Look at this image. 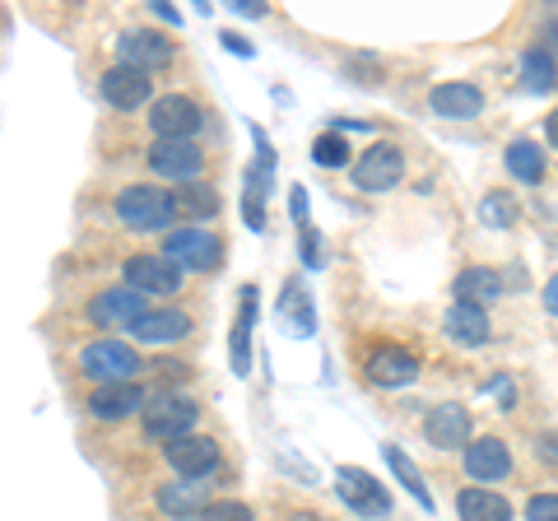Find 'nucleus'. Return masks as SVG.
Instances as JSON below:
<instances>
[{"label": "nucleus", "instance_id": "nucleus-32", "mask_svg": "<svg viewBox=\"0 0 558 521\" xmlns=\"http://www.w3.org/2000/svg\"><path fill=\"white\" fill-rule=\"evenodd\" d=\"M289 307H293V331H299V336H312V307H307V299H303V289H299V284L289 289Z\"/></svg>", "mask_w": 558, "mask_h": 521}, {"label": "nucleus", "instance_id": "nucleus-11", "mask_svg": "<svg viewBox=\"0 0 558 521\" xmlns=\"http://www.w3.org/2000/svg\"><path fill=\"white\" fill-rule=\"evenodd\" d=\"M461 461H465V475L470 480H484V484L512 475V451H508V443H502V438H475V443H465Z\"/></svg>", "mask_w": 558, "mask_h": 521}, {"label": "nucleus", "instance_id": "nucleus-33", "mask_svg": "<svg viewBox=\"0 0 558 521\" xmlns=\"http://www.w3.org/2000/svg\"><path fill=\"white\" fill-rule=\"evenodd\" d=\"M526 521H558V494H535L526 502Z\"/></svg>", "mask_w": 558, "mask_h": 521}, {"label": "nucleus", "instance_id": "nucleus-37", "mask_svg": "<svg viewBox=\"0 0 558 521\" xmlns=\"http://www.w3.org/2000/svg\"><path fill=\"white\" fill-rule=\"evenodd\" d=\"M233 10H238V14H266V5H260V0H238Z\"/></svg>", "mask_w": 558, "mask_h": 521}, {"label": "nucleus", "instance_id": "nucleus-36", "mask_svg": "<svg viewBox=\"0 0 558 521\" xmlns=\"http://www.w3.org/2000/svg\"><path fill=\"white\" fill-rule=\"evenodd\" d=\"M293 219H307V196H303V186H293Z\"/></svg>", "mask_w": 558, "mask_h": 521}, {"label": "nucleus", "instance_id": "nucleus-18", "mask_svg": "<svg viewBox=\"0 0 558 521\" xmlns=\"http://www.w3.org/2000/svg\"><path fill=\"white\" fill-rule=\"evenodd\" d=\"M102 98H108L117 112H135L140 102H149V75L131 71V65H112V71L102 75Z\"/></svg>", "mask_w": 558, "mask_h": 521}, {"label": "nucleus", "instance_id": "nucleus-5", "mask_svg": "<svg viewBox=\"0 0 558 521\" xmlns=\"http://www.w3.org/2000/svg\"><path fill=\"white\" fill-rule=\"evenodd\" d=\"M196 414V401H186V396H159V401L145 405V433L154 443H178L191 433Z\"/></svg>", "mask_w": 558, "mask_h": 521}, {"label": "nucleus", "instance_id": "nucleus-8", "mask_svg": "<svg viewBox=\"0 0 558 521\" xmlns=\"http://www.w3.org/2000/svg\"><path fill=\"white\" fill-rule=\"evenodd\" d=\"M149 168L168 182H191L205 172V154L196 141H159L149 149Z\"/></svg>", "mask_w": 558, "mask_h": 521}, {"label": "nucleus", "instance_id": "nucleus-27", "mask_svg": "<svg viewBox=\"0 0 558 521\" xmlns=\"http://www.w3.org/2000/svg\"><path fill=\"white\" fill-rule=\"evenodd\" d=\"M381 457H387V465H391V471H396V480L400 484H405V489L418 498V502H424V508L433 512V494H428V484L424 480H418V471H414V461L405 457V451H400L396 443H387V447H381Z\"/></svg>", "mask_w": 558, "mask_h": 521}, {"label": "nucleus", "instance_id": "nucleus-3", "mask_svg": "<svg viewBox=\"0 0 558 521\" xmlns=\"http://www.w3.org/2000/svg\"><path fill=\"white\" fill-rule=\"evenodd\" d=\"M223 256V242L209 229H178L163 242V260H172L178 270H215Z\"/></svg>", "mask_w": 558, "mask_h": 521}, {"label": "nucleus", "instance_id": "nucleus-24", "mask_svg": "<svg viewBox=\"0 0 558 521\" xmlns=\"http://www.w3.org/2000/svg\"><path fill=\"white\" fill-rule=\"evenodd\" d=\"M252 322H256V289L247 284L242 289L238 326H233V373L238 377H247V368H252Z\"/></svg>", "mask_w": 558, "mask_h": 521}, {"label": "nucleus", "instance_id": "nucleus-29", "mask_svg": "<svg viewBox=\"0 0 558 521\" xmlns=\"http://www.w3.org/2000/svg\"><path fill=\"white\" fill-rule=\"evenodd\" d=\"M215 191H205V186H186V191H172V215H191V219H201V215H215Z\"/></svg>", "mask_w": 558, "mask_h": 521}, {"label": "nucleus", "instance_id": "nucleus-21", "mask_svg": "<svg viewBox=\"0 0 558 521\" xmlns=\"http://www.w3.org/2000/svg\"><path fill=\"white\" fill-rule=\"evenodd\" d=\"M159 508L168 517H201L209 508V489H205V480H178V484H163L159 489Z\"/></svg>", "mask_w": 558, "mask_h": 521}, {"label": "nucleus", "instance_id": "nucleus-2", "mask_svg": "<svg viewBox=\"0 0 558 521\" xmlns=\"http://www.w3.org/2000/svg\"><path fill=\"white\" fill-rule=\"evenodd\" d=\"M80 368L98 377V387H112V381H131L140 373V354L121 340H94L89 350L80 354Z\"/></svg>", "mask_w": 558, "mask_h": 521}, {"label": "nucleus", "instance_id": "nucleus-23", "mask_svg": "<svg viewBox=\"0 0 558 521\" xmlns=\"http://www.w3.org/2000/svg\"><path fill=\"white\" fill-rule=\"evenodd\" d=\"M457 512L461 521H512V502L494 489H461Z\"/></svg>", "mask_w": 558, "mask_h": 521}, {"label": "nucleus", "instance_id": "nucleus-20", "mask_svg": "<svg viewBox=\"0 0 558 521\" xmlns=\"http://www.w3.org/2000/svg\"><path fill=\"white\" fill-rule=\"evenodd\" d=\"M447 340L461 344V350H480V344H488V336H494V326H488V312L484 307H470V303H457L447 312Z\"/></svg>", "mask_w": 558, "mask_h": 521}, {"label": "nucleus", "instance_id": "nucleus-30", "mask_svg": "<svg viewBox=\"0 0 558 521\" xmlns=\"http://www.w3.org/2000/svg\"><path fill=\"white\" fill-rule=\"evenodd\" d=\"M344 159H349V145H344V135H340V131L317 135V145H312V163H322V168H340Z\"/></svg>", "mask_w": 558, "mask_h": 521}, {"label": "nucleus", "instance_id": "nucleus-38", "mask_svg": "<svg viewBox=\"0 0 558 521\" xmlns=\"http://www.w3.org/2000/svg\"><path fill=\"white\" fill-rule=\"evenodd\" d=\"M545 135H549V145H558V108L545 117Z\"/></svg>", "mask_w": 558, "mask_h": 521}, {"label": "nucleus", "instance_id": "nucleus-34", "mask_svg": "<svg viewBox=\"0 0 558 521\" xmlns=\"http://www.w3.org/2000/svg\"><path fill=\"white\" fill-rule=\"evenodd\" d=\"M223 47H229V51H242V57H252V43H247V38H238V33H223Z\"/></svg>", "mask_w": 558, "mask_h": 521}, {"label": "nucleus", "instance_id": "nucleus-13", "mask_svg": "<svg viewBox=\"0 0 558 521\" xmlns=\"http://www.w3.org/2000/svg\"><path fill=\"white\" fill-rule=\"evenodd\" d=\"M131 336L140 344H172V340H186L191 336V317L182 307H154V312H140L131 322Z\"/></svg>", "mask_w": 558, "mask_h": 521}, {"label": "nucleus", "instance_id": "nucleus-6", "mask_svg": "<svg viewBox=\"0 0 558 521\" xmlns=\"http://www.w3.org/2000/svg\"><path fill=\"white\" fill-rule=\"evenodd\" d=\"M400 178H405V154H400L396 145H373V149L354 163V186L368 191V196H381V191H391Z\"/></svg>", "mask_w": 558, "mask_h": 521}, {"label": "nucleus", "instance_id": "nucleus-28", "mask_svg": "<svg viewBox=\"0 0 558 521\" xmlns=\"http://www.w3.org/2000/svg\"><path fill=\"white\" fill-rule=\"evenodd\" d=\"M480 219H484V229H512L517 223V201L502 196V191H488V196L480 201Z\"/></svg>", "mask_w": 558, "mask_h": 521}, {"label": "nucleus", "instance_id": "nucleus-25", "mask_svg": "<svg viewBox=\"0 0 558 521\" xmlns=\"http://www.w3.org/2000/svg\"><path fill=\"white\" fill-rule=\"evenodd\" d=\"M508 172L526 186L545 182V154H539V145L535 141H512L508 145Z\"/></svg>", "mask_w": 558, "mask_h": 521}, {"label": "nucleus", "instance_id": "nucleus-15", "mask_svg": "<svg viewBox=\"0 0 558 521\" xmlns=\"http://www.w3.org/2000/svg\"><path fill=\"white\" fill-rule=\"evenodd\" d=\"M428 102H433V112H438L442 121H470V117L484 112V94L475 89V84H465V80L438 84V89L428 94Z\"/></svg>", "mask_w": 558, "mask_h": 521}, {"label": "nucleus", "instance_id": "nucleus-26", "mask_svg": "<svg viewBox=\"0 0 558 521\" xmlns=\"http://www.w3.org/2000/svg\"><path fill=\"white\" fill-rule=\"evenodd\" d=\"M521 84H526L531 94H549V89H554V84H558V71H554V57H549V51L531 47L526 57H521Z\"/></svg>", "mask_w": 558, "mask_h": 521}, {"label": "nucleus", "instance_id": "nucleus-12", "mask_svg": "<svg viewBox=\"0 0 558 521\" xmlns=\"http://www.w3.org/2000/svg\"><path fill=\"white\" fill-rule=\"evenodd\" d=\"M168 465L178 471L182 480H205L209 471H219V443L215 438H178L168 443Z\"/></svg>", "mask_w": 558, "mask_h": 521}, {"label": "nucleus", "instance_id": "nucleus-1", "mask_svg": "<svg viewBox=\"0 0 558 521\" xmlns=\"http://www.w3.org/2000/svg\"><path fill=\"white\" fill-rule=\"evenodd\" d=\"M117 219L126 223L131 233H159L168 229L172 219V191H159V186H126V191H117Z\"/></svg>", "mask_w": 558, "mask_h": 521}, {"label": "nucleus", "instance_id": "nucleus-40", "mask_svg": "<svg viewBox=\"0 0 558 521\" xmlns=\"http://www.w3.org/2000/svg\"><path fill=\"white\" fill-rule=\"evenodd\" d=\"M289 521H326V517H317V512H293Z\"/></svg>", "mask_w": 558, "mask_h": 521}, {"label": "nucleus", "instance_id": "nucleus-7", "mask_svg": "<svg viewBox=\"0 0 558 521\" xmlns=\"http://www.w3.org/2000/svg\"><path fill=\"white\" fill-rule=\"evenodd\" d=\"M121 275H126V289H135L140 299H145V293H178L182 289V270L172 266V260H163V256H131L126 266H121Z\"/></svg>", "mask_w": 558, "mask_h": 521}, {"label": "nucleus", "instance_id": "nucleus-17", "mask_svg": "<svg viewBox=\"0 0 558 521\" xmlns=\"http://www.w3.org/2000/svg\"><path fill=\"white\" fill-rule=\"evenodd\" d=\"M145 410V396H140L135 381H112V387H98L89 396V414L94 420H131V414Z\"/></svg>", "mask_w": 558, "mask_h": 521}, {"label": "nucleus", "instance_id": "nucleus-41", "mask_svg": "<svg viewBox=\"0 0 558 521\" xmlns=\"http://www.w3.org/2000/svg\"><path fill=\"white\" fill-rule=\"evenodd\" d=\"M545 38H554V43H558V20H549V24H545Z\"/></svg>", "mask_w": 558, "mask_h": 521}, {"label": "nucleus", "instance_id": "nucleus-9", "mask_svg": "<svg viewBox=\"0 0 558 521\" xmlns=\"http://www.w3.org/2000/svg\"><path fill=\"white\" fill-rule=\"evenodd\" d=\"M336 484H340V498H344L354 512H363V517L391 512V494L381 489V484H377L368 471H359V465H340V471H336Z\"/></svg>", "mask_w": 558, "mask_h": 521}, {"label": "nucleus", "instance_id": "nucleus-14", "mask_svg": "<svg viewBox=\"0 0 558 521\" xmlns=\"http://www.w3.org/2000/svg\"><path fill=\"white\" fill-rule=\"evenodd\" d=\"M363 373H368L377 387H410L418 377V359L410 350H400V344H377L368 363H363Z\"/></svg>", "mask_w": 558, "mask_h": 521}, {"label": "nucleus", "instance_id": "nucleus-39", "mask_svg": "<svg viewBox=\"0 0 558 521\" xmlns=\"http://www.w3.org/2000/svg\"><path fill=\"white\" fill-rule=\"evenodd\" d=\"M154 10H159V20H168V24H182V14L172 10V5H163V0H159V5H154Z\"/></svg>", "mask_w": 558, "mask_h": 521}, {"label": "nucleus", "instance_id": "nucleus-22", "mask_svg": "<svg viewBox=\"0 0 558 521\" xmlns=\"http://www.w3.org/2000/svg\"><path fill=\"white\" fill-rule=\"evenodd\" d=\"M498 293H502V280L488 266H465L457 275V303L488 307V303H498Z\"/></svg>", "mask_w": 558, "mask_h": 521}, {"label": "nucleus", "instance_id": "nucleus-10", "mask_svg": "<svg viewBox=\"0 0 558 521\" xmlns=\"http://www.w3.org/2000/svg\"><path fill=\"white\" fill-rule=\"evenodd\" d=\"M117 65H131V71H140V75H149V71H159V65H168L172 61V43L168 38H159L154 28H131L126 38L117 43Z\"/></svg>", "mask_w": 558, "mask_h": 521}, {"label": "nucleus", "instance_id": "nucleus-19", "mask_svg": "<svg viewBox=\"0 0 558 521\" xmlns=\"http://www.w3.org/2000/svg\"><path fill=\"white\" fill-rule=\"evenodd\" d=\"M140 312H145V299H140L135 289H126V284L102 289L98 299L89 303V317H94L98 326H131Z\"/></svg>", "mask_w": 558, "mask_h": 521}, {"label": "nucleus", "instance_id": "nucleus-4", "mask_svg": "<svg viewBox=\"0 0 558 521\" xmlns=\"http://www.w3.org/2000/svg\"><path fill=\"white\" fill-rule=\"evenodd\" d=\"M149 126L159 141H191L201 126H205V112H201V102L196 98H186V94H168L159 98L149 108Z\"/></svg>", "mask_w": 558, "mask_h": 521}, {"label": "nucleus", "instance_id": "nucleus-31", "mask_svg": "<svg viewBox=\"0 0 558 521\" xmlns=\"http://www.w3.org/2000/svg\"><path fill=\"white\" fill-rule=\"evenodd\" d=\"M201 521H256L247 502H238V498H223V502H209V508L201 512Z\"/></svg>", "mask_w": 558, "mask_h": 521}, {"label": "nucleus", "instance_id": "nucleus-16", "mask_svg": "<svg viewBox=\"0 0 558 521\" xmlns=\"http://www.w3.org/2000/svg\"><path fill=\"white\" fill-rule=\"evenodd\" d=\"M424 438L442 451H457L470 443V410L465 405H438L424 420Z\"/></svg>", "mask_w": 558, "mask_h": 521}, {"label": "nucleus", "instance_id": "nucleus-35", "mask_svg": "<svg viewBox=\"0 0 558 521\" xmlns=\"http://www.w3.org/2000/svg\"><path fill=\"white\" fill-rule=\"evenodd\" d=\"M545 307H549V317H558V275L545 284Z\"/></svg>", "mask_w": 558, "mask_h": 521}]
</instances>
